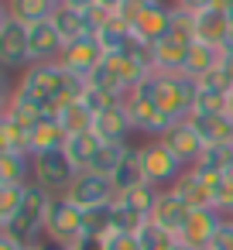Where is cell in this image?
Here are the masks:
<instances>
[{
  "mask_svg": "<svg viewBox=\"0 0 233 250\" xmlns=\"http://www.w3.org/2000/svg\"><path fill=\"white\" fill-rule=\"evenodd\" d=\"M76 175H79V168L72 165V158L65 154V147L31 154V182L42 185L48 195H65L69 185L76 182Z\"/></svg>",
  "mask_w": 233,
  "mask_h": 250,
  "instance_id": "3",
  "label": "cell"
},
{
  "mask_svg": "<svg viewBox=\"0 0 233 250\" xmlns=\"http://www.w3.org/2000/svg\"><path fill=\"white\" fill-rule=\"evenodd\" d=\"M168 35H175L182 42H195V14L178 7V4H171V31Z\"/></svg>",
  "mask_w": 233,
  "mask_h": 250,
  "instance_id": "35",
  "label": "cell"
},
{
  "mask_svg": "<svg viewBox=\"0 0 233 250\" xmlns=\"http://www.w3.org/2000/svg\"><path fill=\"white\" fill-rule=\"evenodd\" d=\"M0 250H24V243H21L18 236H11V233L0 229Z\"/></svg>",
  "mask_w": 233,
  "mask_h": 250,
  "instance_id": "40",
  "label": "cell"
},
{
  "mask_svg": "<svg viewBox=\"0 0 233 250\" xmlns=\"http://www.w3.org/2000/svg\"><path fill=\"white\" fill-rule=\"evenodd\" d=\"M223 52H226V48H216V45H202V42H195L192 52H189V65H185V72H189L192 79H206L209 72L219 69Z\"/></svg>",
  "mask_w": 233,
  "mask_h": 250,
  "instance_id": "24",
  "label": "cell"
},
{
  "mask_svg": "<svg viewBox=\"0 0 233 250\" xmlns=\"http://www.w3.org/2000/svg\"><path fill=\"white\" fill-rule=\"evenodd\" d=\"M219 72L230 79V86H233V52H223V62H219Z\"/></svg>",
  "mask_w": 233,
  "mask_h": 250,
  "instance_id": "41",
  "label": "cell"
},
{
  "mask_svg": "<svg viewBox=\"0 0 233 250\" xmlns=\"http://www.w3.org/2000/svg\"><path fill=\"white\" fill-rule=\"evenodd\" d=\"M93 134L100 141H117V144H130L137 127L130 120V110L124 100H113L110 106H103L96 117H93Z\"/></svg>",
  "mask_w": 233,
  "mask_h": 250,
  "instance_id": "8",
  "label": "cell"
},
{
  "mask_svg": "<svg viewBox=\"0 0 233 250\" xmlns=\"http://www.w3.org/2000/svg\"><path fill=\"white\" fill-rule=\"evenodd\" d=\"M168 250H195V247H189V243H182V240H171Z\"/></svg>",
  "mask_w": 233,
  "mask_h": 250,
  "instance_id": "45",
  "label": "cell"
},
{
  "mask_svg": "<svg viewBox=\"0 0 233 250\" xmlns=\"http://www.w3.org/2000/svg\"><path fill=\"white\" fill-rule=\"evenodd\" d=\"M130 31H134L144 45H158L161 38H168V31H171V0H154V4H144Z\"/></svg>",
  "mask_w": 233,
  "mask_h": 250,
  "instance_id": "10",
  "label": "cell"
},
{
  "mask_svg": "<svg viewBox=\"0 0 233 250\" xmlns=\"http://www.w3.org/2000/svg\"><path fill=\"white\" fill-rule=\"evenodd\" d=\"M110 18H113V11H110V7H103V4L86 7V28H89V35H96L103 24H110Z\"/></svg>",
  "mask_w": 233,
  "mask_h": 250,
  "instance_id": "37",
  "label": "cell"
},
{
  "mask_svg": "<svg viewBox=\"0 0 233 250\" xmlns=\"http://www.w3.org/2000/svg\"><path fill=\"white\" fill-rule=\"evenodd\" d=\"M103 250H144L141 247V236L137 233H124V229H110L103 240H100Z\"/></svg>",
  "mask_w": 233,
  "mask_h": 250,
  "instance_id": "36",
  "label": "cell"
},
{
  "mask_svg": "<svg viewBox=\"0 0 233 250\" xmlns=\"http://www.w3.org/2000/svg\"><path fill=\"white\" fill-rule=\"evenodd\" d=\"M141 182H148V178H144V165H141V147L134 144L130 154L124 158V165H120L117 175H113V188H117V195H120V192H127V188H137Z\"/></svg>",
  "mask_w": 233,
  "mask_h": 250,
  "instance_id": "29",
  "label": "cell"
},
{
  "mask_svg": "<svg viewBox=\"0 0 233 250\" xmlns=\"http://www.w3.org/2000/svg\"><path fill=\"white\" fill-rule=\"evenodd\" d=\"M0 151H21V154H31L28 134H24L14 120H7V117H0Z\"/></svg>",
  "mask_w": 233,
  "mask_h": 250,
  "instance_id": "34",
  "label": "cell"
},
{
  "mask_svg": "<svg viewBox=\"0 0 233 250\" xmlns=\"http://www.w3.org/2000/svg\"><path fill=\"white\" fill-rule=\"evenodd\" d=\"M83 212H86V236L103 240L113 229V202L110 206H93V209H83Z\"/></svg>",
  "mask_w": 233,
  "mask_h": 250,
  "instance_id": "33",
  "label": "cell"
},
{
  "mask_svg": "<svg viewBox=\"0 0 233 250\" xmlns=\"http://www.w3.org/2000/svg\"><path fill=\"white\" fill-rule=\"evenodd\" d=\"M226 219H230V223H233V212H230V216H226Z\"/></svg>",
  "mask_w": 233,
  "mask_h": 250,
  "instance_id": "52",
  "label": "cell"
},
{
  "mask_svg": "<svg viewBox=\"0 0 233 250\" xmlns=\"http://www.w3.org/2000/svg\"><path fill=\"white\" fill-rule=\"evenodd\" d=\"M103 59H106V52L100 48L96 35H86V38L69 42V45L62 48V55H59L62 69H65V72H72V76H83V79H89V76L100 69V62H103Z\"/></svg>",
  "mask_w": 233,
  "mask_h": 250,
  "instance_id": "9",
  "label": "cell"
},
{
  "mask_svg": "<svg viewBox=\"0 0 233 250\" xmlns=\"http://www.w3.org/2000/svg\"><path fill=\"white\" fill-rule=\"evenodd\" d=\"M226 52H233V28H230V38H226Z\"/></svg>",
  "mask_w": 233,
  "mask_h": 250,
  "instance_id": "48",
  "label": "cell"
},
{
  "mask_svg": "<svg viewBox=\"0 0 233 250\" xmlns=\"http://www.w3.org/2000/svg\"><path fill=\"white\" fill-rule=\"evenodd\" d=\"M96 4H103V7H110V11H117V7L124 4V0H96Z\"/></svg>",
  "mask_w": 233,
  "mask_h": 250,
  "instance_id": "46",
  "label": "cell"
},
{
  "mask_svg": "<svg viewBox=\"0 0 233 250\" xmlns=\"http://www.w3.org/2000/svg\"><path fill=\"white\" fill-rule=\"evenodd\" d=\"M59 4H69V7H76V11H86V7L96 4V0H59Z\"/></svg>",
  "mask_w": 233,
  "mask_h": 250,
  "instance_id": "42",
  "label": "cell"
},
{
  "mask_svg": "<svg viewBox=\"0 0 233 250\" xmlns=\"http://www.w3.org/2000/svg\"><path fill=\"white\" fill-rule=\"evenodd\" d=\"M171 4H178V7H185V11H192V14H199V11H206V7H212L216 0H171Z\"/></svg>",
  "mask_w": 233,
  "mask_h": 250,
  "instance_id": "39",
  "label": "cell"
},
{
  "mask_svg": "<svg viewBox=\"0 0 233 250\" xmlns=\"http://www.w3.org/2000/svg\"><path fill=\"white\" fill-rule=\"evenodd\" d=\"M209 250H233V223H230V219H223V226L216 229Z\"/></svg>",
  "mask_w": 233,
  "mask_h": 250,
  "instance_id": "38",
  "label": "cell"
},
{
  "mask_svg": "<svg viewBox=\"0 0 233 250\" xmlns=\"http://www.w3.org/2000/svg\"><path fill=\"white\" fill-rule=\"evenodd\" d=\"M65 199L76 202L79 209H93V206H110V202H117V188H113V178H106V175L86 168V171L76 175V182H72L69 192H65Z\"/></svg>",
  "mask_w": 233,
  "mask_h": 250,
  "instance_id": "7",
  "label": "cell"
},
{
  "mask_svg": "<svg viewBox=\"0 0 233 250\" xmlns=\"http://www.w3.org/2000/svg\"><path fill=\"white\" fill-rule=\"evenodd\" d=\"M171 192H175L189 209H209V206H212V185H209L195 168H185V175L171 185Z\"/></svg>",
  "mask_w": 233,
  "mask_h": 250,
  "instance_id": "20",
  "label": "cell"
},
{
  "mask_svg": "<svg viewBox=\"0 0 233 250\" xmlns=\"http://www.w3.org/2000/svg\"><path fill=\"white\" fill-rule=\"evenodd\" d=\"M130 147H134V144L103 141V144H100V151H96V158H93V165H89V171H100V175L113 178V175H117V168L124 165V158L130 154Z\"/></svg>",
  "mask_w": 233,
  "mask_h": 250,
  "instance_id": "28",
  "label": "cell"
},
{
  "mask_svg": "<svg viewBox=\"0 0 233 250\" xmlns=\"http://www.w3.org/2000/svg\"><path fill=\"white\" fill-rule=\"evenodd\" d=\"M226 113L233 117V86H230V93H226Z\"/></svg>",
  "mask_w": 233,
  "mask_h": 250,
  "instance_id": "47",
  "label": "cell"
},
{
  "mask_svg": "<svg viewBox=\"0 0 233 250\" xmlns=\"http://www.w3.org/2000/svg\"><path fill=\"white\" fill-rule=\"evenodd\" d=\"M230 161H233V144H206L202 154H199V161H195L192 168L212 171V175H226Z\"/></svg>",
  "mask_w": 233,
  "mask_h": 250,
  "instance_id": "30",
  "label": "cell"
},
{
  "mask_svg": "<svg viewBox=\"0 0 233 250\" xmlns=\"http://www.w3.org/2000/svg\"><path fill=\"white\" fill-rule=\"evenodd\" d=\"M83 236H86V212L76 202H69L65 195H52L48 219H45V240L76 247Z\"/></svg>",
  "mask_w": 233,
  "mask_h": 250,
  "instance_id": "4",
  "label": "cell"
},
{
  "mask_svg": "<svg viewBox=\"0 0 233 250\" xmlns=\"http://www.w3.org/2000/svg\"><path fill=\"white\" fill-rule=\"evenodd\" d=\"M192 130L202 137V144H233V117L230 113H206L192 110L189 113Z\"/></svg>",
  "mask_w": 233,
  "mask_h": 250,
  "instance_id": "17",
  "label": "cell"
},
{
  "mask_svg": "<svg viewBox=\"0 0 233 250\" xmlns=\"http://www.w3.org/2000/svg\"><path fill=\"white\" fill-rule=\"evenodd\" d=\"M141 4H154V0H141Z\"/></svg>",
  "mask_w": 233,
  "mask_h": 250,
  "instance_id": "51",
  "label": "cell"
},
{
  "mask_svg": "<svg viewBox=\"0 0 233 250\" xmlns=\"http://www.w3.org/2000/svg\"><path fill=\"white\" fill-rule=\"evenodd\" d=\"M192 45H195V42H182V38H175V35L161 38L158 45H151V69H154V72H185Z\"/></svg>",
  "mask_w": 233,
  "mask_h": 250,
  "instance_id": "15",
  "label": "cell"
},
{
  "mask_svg": "<svg viewBox=\"0 0 233 250\" xmlns=\"http://www.w3.org/2000/svg\"><path fill=\"white\" fill-rule=\"evenodd\" d=\"M230 14L219 11V7H206L195 14V42L202 45H216V48H226V38H230Z\"/></svg>",
  "mask_w": 233,
  "mask_h": 250,
  "instance_id": "18",
  "label": "cell"
},
{
  "mask_svg": "<svg viewBox=\"0 0 233 250\" xmlns=\"http://www.w3.org/2000/svg\"><path fill=\"white\" fill-rule=\"evenodd\" d=\"M161 192H165V188H158V185H151V182H141L137 188L120 192V195H117V206H124V209H130V212H137V216L151 219V212H154V206H158Z\"/></svg>",
  "mask_w": 233,
  "mask_h": 250,
  "instance_id": "22",
  "label": "cell"
},
{
  "mask_svg": "<svg viewBox=\"0 0 233 250\" xmlns=\"http://www.w3.org/2000/svg\"><path fill=\"white\" fill-rule=\"evenodd\" d=\"M65 127L59 124V117L55 113H42L38 117V124L28 130V147H31V154H42V151H59V147H65Z\"/></svg>",
  "mask_w": 233,
  "mask_h": 250,
  "instance_id": "19",
  "label": "cell"
},
{
  "mask_svg": "<svg viewBox=\"0 0 233 250\" xmlns=\"http://www.w3.org/2000/svg\"><path fill=\"white\" fill-rule=\"evenodd\" d=\"M52 24H55V31L62 35L65 45L89 35V28H86V11H76V7H69V4H59V7H55Z\"/></svg>",
  "mask_w": 233,
  "mask_h": 250,
  "instance_id": "23",
  "label": "cell"
},
{
  "mask_svg": "<svg viewBox=\"0 0 233 250\" xmlns=\"http://www.w3.org/2000/svg\"><path fill=\"white\" fill-rule=\"evenodd\" d=\"M28 185L31 182H24V185H0V226H7L18 216V209H21L24 195H28Z\"/></svg>",
  "mask_w": 233,
  "mask_h": 250,
  "instance_id": "32",
  "label": "cell"
},
{
  "mask_svg": "<svg viewBox=\"0 0 233 250\" xmlns=\"http://www.w3.org/2000/svg\"><path fill=\"white\" fill-rule=\"evenodd\" d=\"M42 250H72L65 243H55V240H42Z\"/></svg>",
  "mask_w": 233,
  "mask_h": 250,
  "instance_id": "43",
  "label": "cell"
},
{
  "mask_svg": "<svg viewBox=\"0 0 233 250\" xmlns=\"http://www.w3.org/2000/svg\"><path fill=\"white\" fill-rule=\"evenodd\" d=\"M65 42L62 35L55 31L52 21H42V24H31L28 28V59L31 65H42V62H59Z\"/></svg>",
  "mask_w": 233,
  "mask_h": 250,
  "instance_id": "11",
  "label": "cell"
},
{
  "mask_svg": "<svg viewBox=\"0 0 233 250\" xmlns=\"http://www.w3.org/2000/svg\"><path fill=\"white\" fill-rule=\"evenodd\" d=\"M59 124L65 127V134H86V130H93V113L76 100V103H65L59 113Z\"/></svg>",
  "mask_w": 233,
  "mask_h": 250,
  "instance_id": "31",
  "label": "cell"
},
{
  "mask_svg": "<svg viewBox=\"0 0 233 250\" xmlns=\"http://www.w3.org/2000/svg\"><path fill=\"white\" fill-rule=\"evenodd\" d=\"M226 178H230V182H233V161H230V168H226Z\"/></svg>",
  "mask_w": 233,
  "mask_h": 250,
  "instance_id": "50",
  "label": "cell"
},
{
  "mask_svg": "<svg viewBox=\"0 0 233 250\" xmlns=\"http://www.w3.org/2000/svg\"><path fill=\"white\" fill-rule=\"evenodd\" d=\"M96 42H100V48L106 52V55H120V52H127L130 48V42H134V31L113 14L110 18V24H103L100 31H96Z\"/></svg>",
  "mask_w": 233,
  "mask_h": 250,
  "instance_id": "26",
  "label": "cell"
},
{
  "mask_svg": "<svg viewBox=\"0 0 233 250\" xmlns=\"http://www.w3.org/2000/svg\"><path fill=\"white\" fill-rule=\"evenodd\" d=\"M189 216H192V209L171 192V188H165L161 192V199H158V206H154V212H151V223L158 226V229H165L168 236H182V229H185V223H189Z\"/></svg>",
  "mask_w": 233,
  "mask_h": 250,
  "instance_id": "13",
  "label": "cell"
},
{
  "mask_svg": "<svg viewBox=\"0 0 233 250\" xmlns=\"http://www.w3.org/2000/svg\"><path fill=\"white\" fill-rule=\"evenodd\" d=\"M100 144H103V141H100L93 130H86V134H69V137H65V154L72 158V165H76L79 171H86V168L93 165Z\"/></svg>",
  "mask_w": 233,
  "mask_h": 250,
  "instance_id": "27",
  "label": "cell"
},
{
  "mask_svg": "<svg viewBox=\"0 0 233 250\" xmlns=\"http://www.w3.org/2000/svg\"><path fill=\"white\" fill-rule=\"evenodd\" d=\"M31 182V154L0 151V185H24Z\"/></svg>",
  "mask_w": 233,
  "mask_h": 250,
  "instance_id": "25",
  "label": "cell"
},
{
  "mask_svg": "<svg viewBox=\"0 0 233 250\" xmlns=\"http://www.w3.org/2000/svg\"><path fill=\"white\" fill-rule=\"evenodd\" d=\"M127 110H130V120H134V127H137V134H148V137H161L171 124H168V117L158 110V103L154 100H144V96H134V93H127Z\"/></svg>",
  "mask_w": 233,
  "mask_h": 250,
  "instance_id": "16",
  "label": "cell"
},
{
  "mask_svg": "<svg viewBox=\"0 0 233 250\" xmlns=\"http://www.w3.org/2000/svg\"><path fill=\"white\" fill-rule=\"evenodd\" d=\"M55 7H59V0H4V11L28 28L42 24V21H52Z\"/></svg>",
  "mask_w": 233,
  "mask_h": 250,
  "instance_id": "21",
  "label": "cell"
},
{
  "mask_svg": "<svg viewBox=\"0 0 233 250\" xmlns=\"http://www.w3.org/2000/svg\"><path fill=\"white\" fill-rule=\"evenodd\" d=\"M48 206H52V195L42 188V185H28V195L18 209V216L7 223V226H0L4 233L18 236L21 243H42L45 240V219H48Z\"/></svg>",
  "mask_w": 233,
  "mask_h": 250,
  "instance_id": "2",
  "label": "cell"
},
{
  "mask_svg": "<svg viewBox=\"0 0 233 250\" xmlns=\"http://www.w3.org/2000/svg\"><path fill=\"white\" fill-rule=\"evenodd\" d=\"M223 212L219 209H192V216H189V223H185V229H182V243H189V247H195V250H209V243H212V236H216V229L223 226Z\"/></svg>",
  "mask_w": 233,
  "mask_h": 250,
  "instance_id": "12",
  "label": "cell"
},
{
  "mask_svg": "<svg viewBox=\"0 0 233 250\" xmlns=\"http://www.w3.org/2000/svg\"><path fill=\"white\" fill-rule=\"evenodd\" d=\"M141 147V165H144V178L158 188H171L182 175H185V165L171 154V147L161 141V137H148Z\"/></svg>",
  "mask_w": 233,
  "mask_h": 250,
  "instance_id": "5",
  "label": "cell"
},
{
  "mask_svg": "<svg viewBox=\"0 0 233 250\" xmlns=\"http://www.w3.org/2000/svg\"><path fill=\"white\" fill-rule=\"evenodd\" d=\"M212 7H219V11H226V14H233V0H216Z\"/></svg>",
  "mask_w": 233,
  "mask_h": 250,
  "instance_id": "44",
  "label": "cell"
},
{
  "mask_svg": "<svg viewBox=\"0 0 233 250\" xmlns=\"http://www.w3.org/2000/svg\"><path fill=\"white\" fill-rule=\"evenodd\" d=\"M24 250H42V243H24Z\"/></svg>",
  "mask_w": 233,
  "mask_h": 250,
  "instance_id": "49",
  "label": "cell"
},
{
  "mask_svg": "<svg viewBox=\"0 0 233 250\" xmlns=\"http://www.w3.org/2000/svg\"><path fill=\"white\" fill-rule=\"evenodd\" d=\"M11 96L38 113H59L65 103H76L69 96V72L62 69V62H42V65H28L18 79Z\"/></svg>",
  "mask_w": 233,
  "mask_h": 250,
  "instance_id": "1",
  "label": "cell"
},
{
  "mask_svg": "<svg viewBox=\"0 0 233 250\" xmlns=\"http://www.w3.org/2000/svg\"><path fill=\"white\" fill-rule=\"evenodd\" d=\"M161 141L171 147V154H175V158H178L185 168H192V165L199 161L202 147H206V144H202V137L192 130V124H189V120H178V124H171V127L161 134Z\"/></svg>",
  "mask_w": 233,
  "mask_h": 250,
  "instance_id": "14",
  "label": "cell"
},
{
  "mask_svg": "<svg viewBox=\"0 0 233 250\" xmlns=\"http://www.w3.org/2000/svg\"><path fill=\"white\" fill-rule=\"evenodd\" d=\"M0 65L7 72H24L31 65V59H28V24L11 18L7 11L0 14Z\"/></svg>",
  "mask_w": 233,
  "mask_h": 250,
  "instance_id": "6",
  "label": "cell"
}]
</instances>
